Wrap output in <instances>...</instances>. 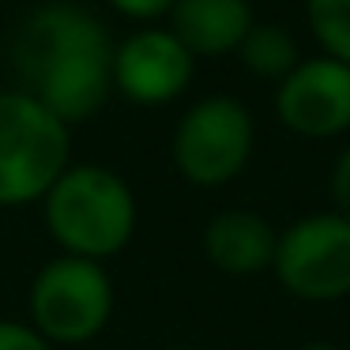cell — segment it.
<instances>
[{"instance_id": "1", "label": "cell", "mask_w": 350, "mask_h": 350, "mask_svg": "<svg viewBox=\"0 0 350 350\" xmlns=\"http://www.w3.org/2000/svg\"><path fill=\"white\" fill-rule=\"evenodd\" d=\"M113 42L91 12L76 4H46L31 12L16 34L19 91L38 98L64 124L94 117L113 91Z\"/></svg>"}, {"instance_id": "2", "label": "cell", "mask_w": 350, "mask_h": 350, "mask_svg": "<svg viewBox=\"0 0 350 350\" xmlns=\"http://www.w3.org/2000/svg\"><path fill=\"white\" fill-rule=\"evenodd\" d=\"M42 219L64 256L106 260L121 256L139 226L132 185L109 166H68L42 200Z\"/></svg>"}, {"instance_id": "3", "label": "cell", "mask_w": 350, "mask_h": 350, "mask_svg": "<svg viewBox=\"0 0 350 350\" xmlns=\"http://www.w3.org/2000/svg\"><path fill=\"white\" fill-rule=\"evenodd\" d=\"M68 166V124L27 91H0V207L42 204Z\"/></svg>"}, {"instance_id": "4", "label": "cell", "mask_w": 350, "mask_h": 350, "mask_svg": "<svg viewBox=\"0 0 350 350\" xmlns=\"http://www.w3.org/2000/svg\"><path fill=\"white\" fill-rule=\"evenodd\" d=\"M117 290L106 264L83 256H53L42 264L27 290V312L31 327L49 339L57 350L87 347L94 342L113 320Z\"/></svg>"}, {"instance_id": "5", "label": "cell", "mask_w": 350, "mask_h": 350, "mask_svg": "<svg viewBox=\"0 0 350 350\" xmlns=\"http://www.w3.org/2000/svg\"><path fill=\"white\" fill-rule=\"evenodd\" d=\"M256 124L245 102L230 94H207L185 109L174 129V166L196 189H222L252 159Z\"/></svg>"}, {"instance_id": "6", "label": "cell", "mask_w": 350, "mask_h": 350, "mask_svg": "<svg viewBox=\"0 0 350 350\" xmlns=\"http://www.w3.org/2000/svg\"><path fill=\"white\" fill-rule=\"evenodd\" d=\"M271 271L297 301L327 305L350 297V219L312 211L290 222L279 234Z\"/></svg>"}, {"instance_id": "7", "label": "cell", "mask_w": 350, "mask_h": 350, "mask_svg": "<svg viewBox=\"0 0 350 350\" xmlns=\"http://www.w3.org/2000/svg\"><path fill=\"white\" fill-rule=\"evenodd\" d=\"M275 117L301 139H335L350 132V64L335 57L297 61L275 91Z\"/></svg>"}, {"instance_id": "8", "label": "cell", "mask_w": 350, "mask_h": 350, "mask_svg": "<svg viewBox=\"0 0 350 350\" xmlns=\"http://www.w3.org/2000/svg\"><path fill=\"white\" fill-rule=\"evenodd\" d=\"M192 64L174 31L147 27L113 49V87L136 106H166L192 83Z\"/></svg>"}, {"instance_id": "9", "label": "cell", "mask_w": 350, "mask_h": 350, "mask_svg": "<svg viewBox=\"0 0 350 350\" xmlns=\"http://www.w3.org/2000/svg\"><path fill=\"white\" fill-rule=\"evenodd\" d=\"M279 230L249 207H226L204 226V256L222 275H260L271 267Z\"/></svg>"}, {"instance_id": "10", "label": "cell", "mask_w": 350, "mask_h": 350, "mask_svg": "<svg viewBox=\"0 0 350 350\" xmlns=\"http://www.w3.org/2000/svg\"><path fill=\"white\" fill-rule=\"evenodd\" d=\"M170 19V31L192 57L237 53L245 34L252 31L249 0H177Z\"/></svg>"}, {"instance_id": "11", "label": "cell", "mask_w": 350, "mask_h": 350, "mask_svg": "<svg viewBox=\"0 0 350 350\" xmlns=\"http://www.w3.org/2000/svg\"><path fill=\"white\" fill-rule=\"evenodd\" d=\"M237 57L241 64L260 79H286L290 72L297 68V42L290 38L282 27L275 23H252V31L245 34V42L237 46Z\"/></svg>"}, {"instance_id": "12", "label": "cell", "mask_w": 350, "mask_h": 350, "mask_svg": "<svg viewBox=\"0 0 350 350\" xmlns=\"http://www.w3.org/2000/svg\"><path fill=\"white\" fill-rule=\"evenodd\" d=\"M305 23L324 57L350 64V0H305Z\"/></svg>"}, {"instance_id": "13", "label": "cell", "mask_w": 350, "mask_h": 350, "mask_svg": "<svg viewBox=\"0 0 350 350\" xmlns=\"http://www.w3.org/2000/svg\"><path fill=\"white\" fill-rule=\"evenodd\" d=\"M0 350H57L31 327V320H0Z\"/></svg>"}, {"instance_id": "14", "label": "cell", "mask_w": 350, "mask_h": 350, "mask_svg": "<svg viewBox=\"0 0 350 350\" xmlns=\"http://www.w3.org/2000/svg\"><path fill=\"white\" fill-rule=\"evenodd\" d=\"M332 200H335V211L342 219H350V147H342L332 166Z\"/></svg>"}, {"instance_id": "15", "label": "cell", "mask_w": 350, "mask_h": 350, "mask_svg": "<svg viewBox=\"0 0 350 350\" xmlns=\"http://www.w3.org/2000/svg\"><path fill=\"white\" fill-rule=\"evenodd\" d=\"M121 16H132V19H159L166 12H174L177 0H109Z\"/></svg>"}, {"instance_id": "16", "label": "cell", "mask_w": 350, "mask_h": 350, "mask_svg": "<svg viewBox=\"0 0 350 350\" xmlns=\"http://www.w3.org/2000/svg\"><path fill=\"white\" fill-rule=\"evenodd\" d=\"M297 350H339V347H332V342H324V339H312V342H301Z\"/></svg>"}, {"instance_id": "17", "label": "cell", "mask_w": 350, "mask_h": 350, "mask_svg": "<svg viewBox=\"0 0 350 350\" xmlns=\"http://www.w3.org/2000/svg\"><path fill=\"white\" fill-rule=\"evenodd\" d=\"M166 350H204V347H166Z\"/></svg>"}]
</instances>
